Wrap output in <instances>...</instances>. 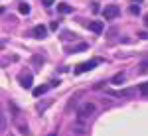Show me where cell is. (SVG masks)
Here are the masks:
<instances>
[{
  "mask_svg": "<svg viewBox=\"0 0 148 136\" xmlns=\"http://www.w3.org/2000/svg\"><path fill=\"white\" fill-rule=\"evenodd\" d=\"M95 111H97V107H95L93 103H83L79 109H77V120H81V122H83V120H87Z\"/></svg>",
  "mask_w": 148,
  "mask_h": 136,
  "instance_id": "1",
  "label": "cell"
},
{
  "mask_svg": "<svg viewBox=\"0 0 148 136\" xmlns=\"http://www.w3.org/2000/svg\"><path fill=\"white\" fill-rule=\"evenodd\" d=\"M99 61H101V59H91V61L79 63V65L75 67V73H77V75H81V73H85V71H91V69H95V65H97Z\"/></svg>",
  "mask_w": 148,
  "mask_h": 136,
  "instance_id": "2",
  "label": "cell"
},
{
  "mask_svg": "<svg viewBox=\"0 0 148 136\" xmlns=\"http://www.w3.org/2000/svg\"><path fill=\"white\" fill-rule=\"evenodd\" d=\"M119 14H121V10H119V6H114V4H109V6L103 10V16H105V20H114Z\"/></svg>",
  "mask_w": 148,
  "mask_h": 136,
  "instance_id": "3",
  "label": "cell"
},
{
  "mask_svg": "<svg viewBox=\"0 0 148 136\" xmlns=\"http://www.w3.org/2000/svg\"><path fill=\"white\" fill-rule=\"evenodd\" d=\"M18 81H20V85H22L24 89H32V73L22 71V73L18 75Z\"/></svg>",
  "mask_w": 148,
  "mask_h": 136,
  "instance_id": "4",
  "label": "cell"
},
{
  "mask_svg": "<svg viewBox=\"0 0 148 136\" xmlns=\"http://www.w3.org/2000/svg\"><path fill=\"white\" fill-rule=\"evenodd\" d=\"M32 36L38 38V40H44V38L47 36V28H46V26H42V24H38L34 30H32Z\"/></svg>",
  "mask_w": 148,
  "mask_h": 136,
  "instance_id": "5",
  "label": "cell"
},
{
  "mask_svg": "<svg viewBox=\"0 0 148 136\" xmlns=\"http://www.w3.org/2000/svg\"><path fill=\"white\" fill-rule=\"evenodd\" d=\"M89 30H91V32H95V34H103L105 26H103L101 20H93V22H89Z\"/></svg>",
  "mask_w": 148,
  "mask_h": 136,
  "instance_id": "6",
  "label": "cell"
},
{
  "mask_svg": "<svg viewBox=\"0 0 148 136\" xmlns=\"http://www.w3.org/2000/svg\"><path fill=\"white\" fill-rule=\"evenodd\" d=\"M85 49H87V44L81 42V44H77V45H71V47H69V53H79V51H85Z\"/></svg>",
  "mask_w": 148,
  "mask_h": 136,
  "instance_id": "7",
  "label": "cell"
},
{
  "mask_svg": "<svg viewBox=\"0 0 148 136\" xmlns=\"http://www.w3.org/2000/svg\"><path fill=\"white\" fill-rule=\"evenodd\" d=\"M57 10H59V14H71V12H73V8H71V4L61 2V4H57Z\"/></svg>",
  "mask_w": 148,
  "mask_h": 136,
  "instance_id": "8",
  "label": "cell"
},
{
  "mask_svg": "<svg viewBox=\"0 0 148 136\" xmlns=\"http://www.w3.org/2000/svg\"><path fill=\"white\" fill-rule=\"evenodd\" d=\"M49 87H51V83H49V85H40V87H36V89H34V97H40V95L47 93Z\"/></svg>",
  "mask_w": 148,
  "mask_h": 136,
  "instance_id": "9",
  "label": "cell"
},
{
  "mask_svg": "<svg viewBox=\"0 0 148 136\" xmlns=\"http://www.w3.org/2000/svg\"><path fill=\"white\" fill-rule=\"evenodd\" d=\"M71 130H73V134H75V136H85V134H87V130L81 126V120H79V122H77L75 126H73Z\"/></svg>",
  "mask_w": 148,
  "mask_h": 136,
  "instance_id": "10",
  "label": "cell"
},
{
  "mask_svg": "<svg viewBox=\"0 0 148 136\" xmlns=\"http://www.w3.org/2000/svg\"><path fill=\"white\" fill-rule=\"evenodd\" d=\"M116 97H134V89H123L119 93H114Z\"/></svg>",
  "mask_w": 148,
  "mask_h": 136,
  "instance_id": "11",
  "label": "cell"
},
{
  "mask_svg": "<svg viewBox=\"0 0 148 136\" xmlns=\"http://www.w3.org/2000/svg\"><path fill=\"white\" fill-rule=\"evenodd\" d=\"M18 10H20V14H24V16H26V14H30V6H28L26 2H22V4L18 6Z\"/></svg>",
  "mask_w": 148,
  "mask_h": 136,
  "instance_id": "12",
  "label": "cell"
},
{
  "mask_svg": "<svg viewBox=\"0 0 148 136\" xmlns=\"http://www.w3.org/2000/svg\"><path fill=\"white\" fill-rule=\"evenodd\" d=\"M123 79H125V73H119V75H114V77H113V81H111V83H113V85H119Z\"/></svg>",
  "mask_w": 148,
  "mask_h": 136,
  "instance_id": "13",
  "label": "cell"
},
{
  "mask_svg": "<svg viewBox=\"0 0 148 136\" xmlns=\"http://www.w3.org/2000/svg\"><path fill=\"white\" fill-rule=\"evenodd\" d=\"M128 12H130V14H134V16H138V14H140V8H138V4H132V6L128 8Z\"/></svg>",
  "mask_w": 148,
  "mask_h": 136,
  "instance_id": "14",
  "label": "cell"
},
{
  "mask_svg": "<svg viewBox=\"0 0 148 136\" xmlns=\"http://www.w3.org/2000/svg\"><path fill=\"white\" fill-rule=\"evenodd\" d=\"M140 93H142L144 97H148V83H142V85H140Z\"/></svg>",
  "mask_w": 148,
  "mask_h": 136,
  "instance_id": "15",
  "label": "cell"
},
{
  "mask_svg": "<svg viewBox=\"0 0 148 136\" xmlns=\"http://www.w3.org/2000/svg\"><path fill=\"white\" fill-rule=\"evenodd\" d=\"M57 28H59V26H57V22H51V24H49V30H53V32H56Z\"/></svg>",
  "mask_w": 148,
  "mask_h": 136,
  "instance_id": "16",
  "label": "cell"
},
{
  "mask_svg": "<svg viewBox=\"0 0 148 136\" xmlns=\"http://www.w3.org/2000/svg\"><path fill=\"white\" fill-rule=\"evenodd\" d=\"M42 4H44V6H51V4H53V0H42Z\"/></svg>",
  "mask_w": 148,
  "mask_h": 136,
  "instance_id": "17",
  "label": "cell"
},
{
  "mask_svg": "<svg viewBox=\"0 0 148 136\" xmlns=\"http://www.w3.org/2000/svg\"><path fill=\"white\" fill-rule=\"evenodd\" d=\"M138 36H140L142 40H148V34H146V32H140V34H138Z\"/></svg>",
  "mask_w": 148,
  "mask_h": 136,
  "instance_id": "18",
  "label": "cell"
},
{
  "mask_svg": "<svg viewBox=\"0 0 148 136\" xmlns=\"http://www.w3.org/2000/svg\"><path fill=\"white\" fill-rule=\"evenodd\" d=\"M144 24H146V28H148V14H146V18H144Z\"/></svg>",
  "mask_w": 148,
  "mask_h": 136,
  "instance_id": "19",
  "label": "cell"
},
{
  "mask_svg": "<svg viewBox=\"0 0 148 136\" xmlns=\"http://www.w3.org/2000/svg\"><path fill=\"white\" fill-rule=\"evenodd\" d=\"M47 136H56V134H47Z\"/></svg>",
  "mask_w": 148,
  "mask_h": 136,
  "instance_id": "20",
  "label": "cell"
},
{
  "mask_svg": "<svg viewBox=\"0 0 148 136\" xmlns=\"http://www.w3.org/2000/svg\"><path fill=\"white\" fill-rule=\"evenodd\" d=\"M136 2H140V0H136Z\"/></svg>",
  "mask_w": 148,
  "mask_h": 136,
  "instance_id": "21",
  "label": "cell"
}]
</instances>
